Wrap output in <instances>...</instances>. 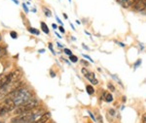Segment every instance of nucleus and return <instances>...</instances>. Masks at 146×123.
Masks as SVG:
<instances>
[{"label":"nucleus","mask_w":146,"mask_h":123,"mask_svg":"<svg viewBox=\"0 0 146 123\" xmlns=\"http://www.w3.org/2000/svg\"><path fill=\"white\" fill-rule=\"evenodd\" d=\"M38 106H39V102L37 100H29V101H27V103L23 104V105L18 106V108L14 110V113H15L16 115H18V114H22V113H25V112H32V111H33L34 109H36Z\"/></svg>","instance_id":"f257e3e1"},{"label":"nucleus","mask_w":146,"mask_h":123,"mask_svg":"<svg viewBox=\"0 0 146 123\" xmlns=\"http://www.w3.org/2000/svg\"><path fill=\"white\" fill-rule=\"evenodd\" d=\"M38 115V112H25L22 114H18L16 117H14L12 119V123H31L35 121Z\"/></svg>","instance_id":"f03ea898"},{"label":"nucleus","mask_w":146,"mask_h":123,"mask_svg":"<svg viewBox=\"0 0 146 123\" xmlns=\"http://www.w3.org/2000/svg\"><path fill=\"white\" fill-rule=\"evenodd\" d=\"M0 105L4 108V110H5L6 112H12V111H14L15 110V107H16L14 101L10 98H5V100L2 102Z\"/></svg>","instance_id":"7ed1b4c3"},{"label":"nucleus","mask_w":146,"mask_h":123,"mask_svg":"<svg viewBox=\"0 0 146 123\" xmlns=\"http://www.w3.org/2000/svg\"><path fill=\"white\" fill-rule=\"evenodd\" d=\"M82 73H83V75L87 78V80H88L91 84H98V80L96 79V76L93 72H89L86 68H83V69H82Z\"/></svg>","instance_id":"20e7f679"},{"label":"nucleus","mask_w":146,"mask_h":123,"mask_svg":"<svg viewBox=\"0 0 146 123\" xmlns=\"http://www.w3.org/2000/svg\"><path fill=\"white\" fill-rule=\"evenodd\" d=\"M131 6L136 11H143L146 8V0H133Z\"/></svg>","instance_id":"39448f33"},{"label":"nucleus","mask_w":146,"mask_h":123,"mask_svg":"<svg viewBox=\"0 0 146 123\" xmlns=\"http://www.w3.org/2000/svg\"><path fill=\"white\" fill-rule=\"evenodd\" d=\"M12 82L11 80V74L8 75H4V76H0V89L3 88L6 84H10Z\"/></svg>","instance_id":"423d86ee"},{"label":"nucleus","mask_w":146,"mask_h":123,"mask_svg":"<svg viewBox=\"0 0 146 123\" xmlns=\"http://www.w3.org/2000/svg\"><path fill=\"white\" fill-rule=\"evenodd\" d=\"M50 117H51V113L45 112L44 114H42L38 119L35 120L33 122H31V123H47L49 121V119H50Z\"/></svg>","instance_id":"0eeeda50"},{"label":"nucleus","mask_w":146,"mask_h":123,"mask_svg":"<svg viewBox=\"0 0 146 123\" xmlns=\"http://www.w3.org/2000/svg\"><path fill=\"white\" fill-rule=\"evenodd\" d=\"M117 3H119L120 5H122L124 8H128V7L131 6V2L133 0H116Z\"/></svg>","instance_id":"6e6552de"},{"label":"nucleus","mask_w":146,"mask_h":123,"mask_svg":"<svg viewBox=\"0 0 146 123\" xmlns=\"http://www.w3.org/2000/svg\"><path fill=\"white\" fill-rule=\"evenodd\" d=\"M103 98H104V100L106 101L107 103H110V102L113 101V96L109 92H103Z\"/></svg>","instance_id":"1a4fd4ad"},{"label":"nucleus","mask_w":146,"mask_h":123,"mask_svg":"<svg viewBox=\"0 0 146 123\" xmlns=\"http://www.w3.org/2000/svg\"><path fill=\"white\" fill-rule=\"evenodd\" d=\"M41 29H42V31H43L44 33H46V34H48L49 33V27L47 26V24L44 22H41Z\"/></svg>","instance_id":"9d476101"},{"label":"nucleus","mask_w":146,"mask_h":123,"mask_svg":"<svg viewBox=\"0 0 146 123\" xmlns=\"http://www.w3.org/2000/svg\"><path fill=\"white\" fill-rule=\"evenodd\" d=\"M86 90L88 92L90 95H93L94 93H95V89H94V87L92 86H86Z\"/></svg>","instance_id":"9b49d317"},{"label":"nucleus","mask_w":146,"mask_h":123,"mask_svg":"<svg viewBox=\"0 0 146 123\" xmlns=\"http://www.w3.org/2000/svg\"><path fill=\"white\" fill-rule=\"evenodd\" d=\"M43 12H44V14H45V16H48V18H51L52 16V12L49 10L48 8H46V7H43Z\"/></svg>","instance_id":"f8f14e48"},{"label":"nucleus","mask_w":146,"mask_h":123,"mask_svg":"<svg viewBox=\"0 0 146 123\" xmlns=\"http://www.w3.org/2000/svg\"><path fill=\"white\" fill-rule=\"evenodd\" d=\"M28 31H29L31 34H34V35H39L40 32L38 31V30L36 29V28H33V27H30L29 29H28Z\"/></svg>","instance_id":"ddd939ff"},{"label":"nucleus","mask_w":146,"mask_h":123,"mask_svg":"<svg viewBox=\"0 0 146 123\" xmlns=\"http://www.w3.org/2000/svg\"><path fill=\"white\" fill-rule=\"evenodd\" d=\"M69 58H70V61L73 62V63H75V62H77V61H78V58H77V56L73 55V54L69 55Z\"/></svg>","instance_id":"4468645a"},{"label":"nucleus","mask_w":146,"mask_h":123,"mask_svg":"<svg viewBox=\"0 0 146 123\" xmlns=\"http://www.w3.org/2000/svg\"><path fill=\"white\" fill-rule=\"evenodd\" d=\"M6 112H5V110H4V108L2 107L1 105H0V116H2V115H4V114H6Z\"/></svg>","instance_id":"2eb2a0df"},{"label":"nucleus","mask_w":146,"mask_h":123,"mask_svg":"<svg viewBox=\"0 0 146 123\" xmlns=\"http://www.w3.org/2000/svg\"><path fill=\"white\" fill-rule=\"evenodd\" d=\"M10 36L13 38V39H17V37H18V34L16 33L15 31H11L10 33Z\"/></svg>","instance_id":"dca6fc26"},{"label":"nucleus","mask_w":146,"mask_h":123,"mask_svg":"<svg viewBox=\"0 0 146 123\" xmlns=\"http://www.w3.org/2000/svg\"><path fill=\"white\" fill-rule=\"evenodd\" d=\"M5 53H6L5 49H4V48H0V57H1V56H3L4 54H5Z\"/></svg>","instance_id":"f3484780"},{"label":"nucleus","mask_w":146,"mask_h":123,"mask_svg":"<svg viewBox=\"0 0 146 123\" xmlns=\"http://www.w3.org/2000/svg\"><path fill=\"white\" fill-rule=\"evenodd\" d=\"M23 10H25V12L27 14L29 12V10H28V8H27V4H25V3H23Z\"/></svg>","instance_id":"a211bd4d"},{"label":"nucleus","mask_w":146,"mask_h":123,"mask_svg":"<svg viewBox=\"0 0 146 123\" xmlns=\"http://www.w3.org/2000/svg\"><path fill=\"white\" fill-rule=\"evenodd\" d=\"M49 49H51V51H52V53H53L54 54H56L55 51H54V49H53V44H52V43H49Z\"/></svg>","instance_id":"6ab92c4d"},{"label":"nucleus","mask_w":146,"mask_h":123,"mask_svg":"<svg viewBox=\"0 0 146 123\" xmlns=\"http://www.w3.org/2000/svg\"><path fill=\"white\" fill-rule=\"evenodd\" d=\"M64 53H66L67 55H71V54H72L71 51H70V49H64Z\"/></svg>","instance_id":"aec40b11"},{"label":"nucleus","mask_w":146,"mask_h":123,"mask_svg":"<svg viewBox=\"0 0 146 123\" xmlns=\"http://www.w3.org/2000/svg\"><path fill=\"white\" fill-rule=\"evenodd\" d=\"M108 88H109V89H110V90H111V91H114V90H115L114 86H113L111 84H108Z\"/></svg>","instance_id":"412c9836"},{"label":"nucleus","mask_w":146,"mask_h":123,"mask_svg":"<svg viewBox=\"0 0 146 123\" xmlns=\"http://www.w3.org/2000/svg\"><path fill=\"white\" fill-rule=\"evenodd\" d=\"M83 56H84V57H85V58H87V59H89V60H90V61H91V62H93V59H92V58L90 57V56H88V55H86V54H83Z\"/></svg>","instance_id":"4be33fe9"},{"label":"nucleus","mask_w":146,"mask_h":123,"mask_svg":"<svg viewBox=\"0 0 146 123\" xmlns=\"http://www.w3.org/2000/svg\"><path fill=\"white\" fill-rule=\"evenodd\" d=\"M56 22H58V23H60V24H62V20H60V18H58V16H56Z\"/></svg>","instance_id":"5701e85b"},{"label":"nucleus","mask_w":146,"mask_h":123,"mask_svg":"<svg viewBox=\"0 0 146 123\" xmlns=\"http://www.w3.org/2000/svg\"><path fill=\"white\" fill-rule=\"evenodd\" d=\"M58 29H60V31L62 32V33H65V30H64V28H63L62 26H60V28H58Z\"/></svg>","instance_id":"b1692460"},{"label":"nucleus","mask_w":146,"mask_h":123,"mask_svg":"<svg viewBox=\"0 0 146 123\" xmlns=\"http://www.w3.org/2000/svg\"><path fill=\"white\" fill-rule=\"evenodd\" d=\"M142 121H143V123H146V113L142 116Z\"/></svg>","instance_id":"393cba45"},{"label":"nucleus","mask_w":146,"mask_h":123,"mask_svg":"<svg viewBox=\"0 0 146 123\" xmlns=\"http://www.w3.org/2000/svg\"><path fill=\"white\" fill-rule=\"evenodd\" d=\"M81 62L83 63V64H85V65H86V66H88V65H89V63L87 62V61H85V60H82Z\"/></svg>","instance_id":"a878e982"},{"label":"nucleus","mask_w":146,"mask_h":123,"mask_svg":"<svg viewBox=\"0 0 146 123\" xmlns=\"http://www.w3.org/2000/svg\"><path fill=\"white\" fill-rule=\"evenodd\" d=\"M52 26H53L54 29H56V28H58V26H56V23H53V24H52Z\"/></svg>","instance_id":"bb28decb"},{"label":"nucleus","mask_w":146,"mask_h":123,"mask_svg":"<svg viewBox=\"0 0 146 123\" xmlns=\"http://www.w3.org/2000/svg\"><path fill=\"white\" fill-rule=\"evenodd\" d=\"M89 114H90V115H91V117H92V118H93V119H94V120H96V118H95V116H94V115H93V114H92V112H89Z\"/></svg>","instance_id":"cd10ccee"},{"label":"nucleus","mask_w":146,"mask_h":123,"mask_svg":"<svg viewBox=\"0 0 146 123\" xmlns=\"http://www.w3.org/2000/svg\"><path fill=\"white\" fill-rule=\"evenodd\" d=\"M51 76H52V77H53V78H55V77H56V74L53 72V71H51Z\"/></svg>","instance_id":"c85d7f7f"},{"label":"nucleus","mask_w":146,"mask_h":123,"mask_svg":"<svg viewBox=\"0 0 146 123\" xmlns=\"http://www.w3.org/2000/svg\"><path fill=\"white\" fill-rule=\"evenodd\" d=\"M12 1H13L14 3H16V4H17V5L19 4V1H18V0H12Z\"/></svg>","instance_id":"c756f323"},{"label":"nucleus","mask_w":146,"mask_h":123,"mask_svg":"<svg viewBox=\"0 0 146 123\" xmlns=\"http://www.w3.org/2000/svg\"><path fill=\"white\" fill-rule=\"evenodd\" d=\"M63 16H64V18H68V16L66 14H63Z\"/></svg>","instance_id":"7c9ffc66"},{"label":"nucleus","mask_w":146,"mask_h":123,"mask_svg":"<svg viewBox=\"0 0 146 123\" xmlns=\"http://www.w3.org/2000/svg\"><path fill=\"white\" fill-rule=\"evenodd\" d=\"M44 51H44V49H40V51H39V53H44Z\"/></svg>","instance_id":"2f4dec72"},{"label":"nucleus","mask_w":146,"mask_h":123,"mask_svg":"<svg viewBox=\"0 0 146 123\" xmlns=\"http://www.w3.org/2000/svg\"><path fill=\"white\" fill-rule=\"evenodd\" d=\"M0 40H1V36H0Z\"/></svg>","instance_id":"473e14b6"},{"label":"nucleus","mask_w":146,"mask_h":123,"mask_svg":"<svg viewBox=\"0 0 146 123\" xmlns=\"http://www.w3.org/2000/svg\"><path fill=\"white\" fill-rule=\"evenodd\" d=\"M69 2H71V0H69Z\"/></svg>","instance_id":"72a5a7b5"},{"label":"nucleus","mask_w":146,"mask_h":123,"mask_svg":"<svg viewBox=\"0 0 146 123\" xmlns=\"http://www.w3.org/2000/svg\"><path fill=\"white\" fill-rule=\"evenodd\" d=\"M0 123H1V122H0Z\"/></svg>","instance_id":"f704fd0d"}]
</instances>
